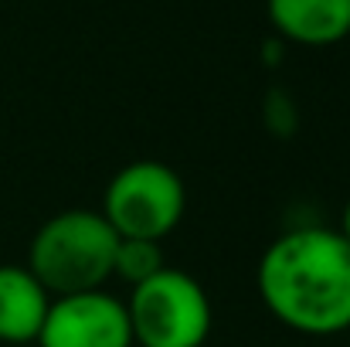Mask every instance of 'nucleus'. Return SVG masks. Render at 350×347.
I'll use <instances>...</instances> for the list:
<instances>
[{"label":"nucleus","instance_id":"nucleus-1","mask_svg":"<svg viewBox=\"0 0 350 347\" xmlns=\"http://www.w3.org/2000/svg\"><path fill=\"white\" fill-rule=\"evenodd\" d=\"M265 310L303 337L350 331V242L337 229L303 225L282 231L258 259Z\"/></svg>","mask_w":350,"mask_h":347},{"label":"nucleus","instance_id":"nucleus-2","mask_svg":"<svg viewBox=\"0 0 350 347\" xmlns=\"http://www.w3.org/2000/svg\"><path fill=\"white\" fill-rule=\"evenodd\" d=\"M119 235L92 208H68L51 215L27 245V269L51 296L106 290L113 279Z\"/></svg>","mask_w":350,"mask_h":347},{"label":"nucleus","instance_id":"nucleus-3","mask_svg":"<svg viewBox=\"0 0 350 347\" xmlns=\"http://www.w3.org/2000/svg\"><path fill=\"white\" fill-rule=\"evenodd\" d=\"M126 313L133 347H201L215 327L208 290L191 272L170 266L129 290Z\"/></svg>","mask_w":350,"mask_h":347},{"label":"nucleus","instance_id":"nucleus-4","mask_svg":"<svg viewBox=\"0 0 350 347\" xmlns=\"http://www.w3.org/2000/svg\"><path fill=\"white\" fill-rule=\"evenodd\" d=\"M187 211L184 177L163 160H133L106 188L103 218L119 238L160 242L180 225Z\"/></svg>","mask_w":350,"mask_h":347},{"label":"nucleus","instance_id":"nucleus-5","mask_svg":"<svg viewBox=\"0 0 350 347\" xmlns=\"http://www.w3.org/2000/svg\"><path fill=\"white\" fill-rule=\"evenodd\" d=\"M38 347H133L126 300L106 290L51 296Z\"/></svg>","mask_w":350,"mask_h":347},{"label":"nucleus","instance_id":"nucleus-6","mask_svg":"<svg viewBox=\"0 0 350 347\" xmlns=\"http://www.w3.org/2000/svg\"><path fill=\"white\" fill-rule=\"evenodd\" d=\"M279 41L330 48L350 34V0H265Z\"/></svg>","mask_w":350,"mask_h":347},{"label":"nucleus","instance_id":"nucleus-7","mask_svg":"<svg viewBox=\"0 0 350 347\" xmlns=\"http://www.w3.org/2000/svg\"><path fill=\"white\" fill-rule=\"evenodd\" d=\"M51 293L27 266H0V344H34L48 317Z\"/></svg>","mask_w":350,"mask_h":347},{"label":"nucleus","instance_id":"nucleus-8","mask_svg":"<svg viewBox=\"0 0 350 347\" xmlns=\"http://www.w3.org/2000/svg\"><path fill=\"white\" fill-rule=\"evenodd\" d=\"M163 262V248L160 242L150 238H119L116 242V255H113V276L122 279L129 290L146 283L153 272H160Z\"/></svg>","mask_w":350,"mask_h":347},{"label":"nucleus","instance_id":"nucleus-9","mask_svg":"<svg viewBox=\"0 0 350 347\" xmlns=\"http://www.w3.org/2000/svg\"><path fill=\"white\" fill-rule=\"evenodd\" d=\"M262 119L275 136H293L299 126V113H296V99L286 89H269L265 103H262Z\"/></svg>","mask_w":350,"mask_h":347},{"label":"nucleus","instance_id":"nucleus-10","mask_svg":"<svg viewBox=\"0 0 350 347\" xmlns=\"http://www.w3.org/2000/svg\"><path fill=\"white\" fill-rule=\"evenodd\" d=\"M340 235H344V238H347L350 242V198H347V205H344V218H340Z\"/></svg>","mask_w":350,"mask_h":347}]
</instances>
